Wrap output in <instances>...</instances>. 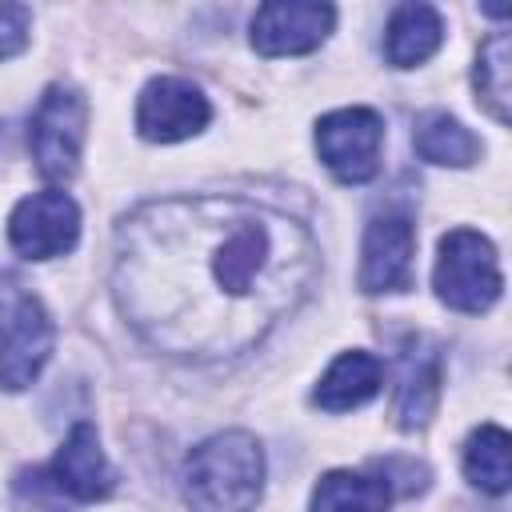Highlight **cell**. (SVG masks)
I'll use <instances>...</instances> for the list:
<instances>
[{"mask_svg":"<svg viewBox=\"0 0 512 512\" xmlns=\"http://www.w3.org/2000/svg\"><path fill=\"white\" fill-rule=\"evenodd\" d=\"M412 144L416 152L428 160V164H444V168H468L472 160H480V140L448 112H428L416 120V132H412Z\"/></svg>","mask_w":512,"mask_h":512,"instance_id":"obj_17","label":"cell"},{"mask_svg":"<svg viewBox=\"0 0 512 512\" xmlns=\"http://www.w3.org/2000/svg\"><path fill=\"white\" fill-rule=\"evenodd\" d=\"M84 124H88V104L76 88L52 84L36 112H32V160L40 168V176L48 180H68L80 168V148H84Z\"/></svg>","mask_w":512,"mask_h":512,"instance_id":"obj_5","label":"cell"},{"mask_svg":"<svg viewBox=\"0 0 512 512\" xmlns=\"http://www.w3.org/2000/svg\"><path fill=\"white\" fill-rule=\"evenodd\" d=\"M392 504V484L388 476H368V472H324L312 488L308 512H388Z\"/></svg>","mask_w":512,"mask_h":512,"instance_id":"obj_15","label":"cell"},{"mask_svg":"<svg viewBox=\"0 0 512 512\" xmlns=\"http://www.w3.org/2000/svg\"><path fill=\"white\" fill-rule=\"evenodd\" d=\"M52 484L60 492H68L72 500H84V504L104 500L116 488V468L104 456L100 436H96L92 424H76L64 436V444L52 460Z\"/></svg>","mask_w":512,"mask_h":512,"instance_id":"obj_11","label":"cell"},{"mask_svg":"<svg viewBox=\"0 0 512 512\" xmlns=\"http://www.w3.org/2000/svg\"><path fill=\"white\" fill-rule=\"evenodd\" d=\"M32 28V12L24 4H0V60L24 52Z\"/></svg>","mask_w":512,"mask_h":512,"instance_id":"obj_19","label":"cell"},{"mask_svg":"<svg viewBox=\"0 0 512 512\" xmlns=\"http://www.w3.org/2000/svg\"><path fill=\"white\" fill-rule=\"evenodd\" d=\"M384 120L372 108H336L316 124V152L340 184H364L380 168Z\"/></svg>","mask_w":512,"mask_h":512,"instance_id":"obj_6","label":"cell"},{"mask_svg":"<svg viewBox=\"0 0 512 512\" xmlns=\"http://www.w3.org/2000/svg\"><path fill=\"white\" fill-rule=\"evenodd\" d=\"M412 256H416V232L404 212H380L364 228L360 244V288L380 296V292H400L412 280Z\"/></svg>","mask_w":512,"mask_h":512,"instance_id":"obj_10","label":"cell"},{"mask_svg":"<svg viewBox=\"0 0 512 512\" xmlns=\"http://www.w3.org/2000/svg\"><path fill=\"white\" fill-rule=\"evenodd\" d=\"M380 380H384V368L372 352H340L328 372L320 376L316 392H312V404L324 408V412H348V408H360L368 404L376 392H380Z\"/></svg>","mask_w":512,"mask_h":512,"instance_id":"obj_13","label":"cell"},{"mask_svg":"<svg viewBox=\"0 0 512 512\" xmlns=\"http://www.w3.org/2000/svg\"><path fill=\"white\" fill-rule=\"evenodd\" d=\"M8 240L28 260H52L76 248L80 240V208L68 192L48 188L24 196L8 216Z\"/></svg>","mask_w":512,"mask_h":512,"instance_id":"obj_7","label":"cell"},{"mask_svg":"<svg viewBox=\"0 0 512 512\" xmlns=\"http://www.w3.org/2000/svg\"><path fill=\"white\" fill-rule=\"evenodd\" d=\"M264 492V448L252 432H216L184 460V500L192 512H252Z\"/></svg>","mask_w":512,"mask_h":512,"instance_id":"obj_2","label":"cell"},{"mask_svg":"<svg viewBox=\"0 0 512 512\" xmlns=\"http://www.w3.org/2000/svg\"><path fill=\"white\" fill-rule=\"evenodd\" d=\"M440 352L428 336H408L396 360V424L424 428L440 400Z\"/></svg>","mask_w":512,"mask_h":512,"instance_id":"obj_12","label":"cell"},{"mask_svg":"<svg viewBox=\"0 0 512 512\" xmlns=\"http://www.w3.org/2000/svg\"><path fill=\"white\" fill-rule=\"evenodd\" d=\"M52 344L56 328L44 304L12 276H0V388L24 392L44 372Z\"/></svg>","mask_w":512,"mask_h":512,"instance_id":"obj_4","label":"cell"},{"mask_svg":"<svg viewBox=\"0 0 512 512\" xmlns=\"http://www.w3.org/2000/svg\"><path fill=\"white\" fill-rule=\"evenodd\" d=\"M336 8L320 0H272L252 16V48L260 56H304L328 40Z\"/></svg>","mask_w":512,"mask_h":512,"instance_id":"obj_9","label":"cell"},{"mask_svg":"<svg viewBox=\"0 0 512 512\" xmlns=\"http://www.w3.org/2000/svg\"><path fill=\"white\" fill-rule=\"evenodd\" d=\"M432 288L456 312H468V316L488 312L504 292V272L492 240L476 228H452L440 240Z\"/></svg>","mask_w":512,"mask_h":512,"instance_id":"obj_3","label":"cell"},{"mask_svg":"<svg viewBox=\"0 0 512 512\" xmlns=\"http://www.w3.org/2000/svg\"><path fill=\"white\" fill-rule=\"evenodd\" d=\"M316 272V240L288 212L244 196H172L116 228L112 296L144 344L212 364L256 348L304 304Z\"/></svg>","mask_w":512,"mask_h":512,"instance_id":"obj_1","label":"cell"},{"mask_svg":"<svg viewBox=\"0 0 512 512\" xmlns=\"http://www.w3.org/2000/svg\"><path fill=\"white\" fill-rule=\"evenodd\" d=\"M472 84H476V96L488 108V116L508 124V116H512V36L508 32H492L480 44Z\"/></svg>","mask_w":512,"mask_h":512,"instance_id":"obj_16","label":"cell"},{"mask_svg":"<svg viewBox=\"0 0 512 512\" xmlns=\"http://www.w3.org/2000/svg\"><path fill=\"white\" fill-rule=\"evenodd\" d=\"M464 476L476 488L492 492V496L508 492V480H512V440H508V432L500 424H480L468 436V444H464Z\"/></svg>","mask_w":512,"mask_h":512,"instance_id":"obj_18","label":"cell"},{"mask_svg":"<svg viewBox=\"0 0 512 512\" xmlns=\"http://www.w3.org/2000/svg\"><path fill=\"white\" fill-rule=\"evenodd\" d=\"M212 120L208 96L180 76H156L136 100V132L152 144H176L204 132Z\"/></svg>","mask_w":512,"mask_h":512,"instance_id":"obj_8","label":"cell"},{"mask_svg":"<svg viewBox=\"0 0 512 512\" xmlns=\"http://www.w3.org/2000/svg\"><path fill=\"white\" fill-rule=\"evenodd\" d=\"M444 40V20L432 4H400L384 28V56L392 68L424 64Z\"/></svg>","mask_w":512,"mask_h":512,"instance_id":"obj_14","label":"cell"}]
</instances>
